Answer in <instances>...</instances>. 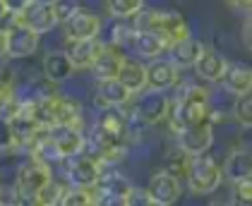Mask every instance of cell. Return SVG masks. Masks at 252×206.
<instances>
[{"label": "cell", "instance_id": "cell-37", "mask_svg": "<svg viewBox=\"0 0 252 206\" xmlns=\"http://www.w3.org/2000/svg\"><path fill=\"white\" fill-rule=\"evenodd\" d=\"M15 70H12V65H10V58H0V84H5V87H15Z\"/></svg>", "mask_w": 252, "mask_h": 206}, {"label": "cell", "instance_id": "cell-26", "mask_svg": "<svg viewBox=\"0 0 252 206\" xmlns=\"http://www.w3.org/2000/svg\"><path fill=\"white\" fill-rule=\"evenodd\" d=\"M118 79H120L132 94H139L142 89H147V65H142L139 60H132V58L125 56V62H123V67H120Z\"/></svg>", "mask_w": 252, "mask_h": 206}, {"label": "cell", "instance_id": "cell-19", "mask_svg": "<svg viewBox=\"0 0 252 206\" xmlns=\"http://www.w3.org/2000/svg\"><path fill=\"white\" fill-rule=\"evenodd\" d=\"M223 177L228 182H240L252 177V151L250 149H231L223 161Z\"/></svg>", "mask_w": 252, "mask_h": 206}, {"label": "cell", "instance_id": "cell-24", "mask_svg": "<svg viewBox=\"0 0 252 206\" xmlns=\"http://www.w3.org/2000/svg\"><path fill=\"white\" fill-rule=\"evenodd\" d=\"M32 158H36V161H41V163H46V166H63V161H65V156L60 153L58 144L51 139V134H48V130L43 127L41 130V134L36 137V142L32 144V149L27 151Z\"/></svg>", "mask_w": 252, "mask_h": 206}, {"label": "cell", "instance_id": "cell-13", "mask_svg": "<svg viewBox=\"0 0 252 206\" xmlns=\"http://www.w3.org/2000/svg\"><path fill=\"white\" fill-rule=\"evenodd\" d=\"M228 65H231V62L221 56L219 51L204 48V53H202L199 60L194 62L192 70L204 84H219V82H223V77L228 72Z\"/></svg>", "mask_w": 252, "mask_h": 206}, {"label": "cell", "instance_id": "cell-5", "mask_svg": "<svg viewBox=\"0 0 252 206\" xmlns=\"http://www.w3.org/2000/svg\"><path fill=\"white\" fill-rule=\"evenodd\" d=\"M51 182H53V168L32 156L17 168V175H15V187L20 192H29V194H39Z\"/></svg>", "mask_w": 252, "mask_h": 206}, {"label": "cell", "instance_id": "cell-14", "mask_svg": "<svg viewBox=\"0 0 252 206\" xmlns=\"http://www.w3.org/2000/svg\"><path fill=\"white\" fill-rule=\"evenodd\" d=\"M48 134H51V139L58 144L60 153L65 156V158H70V156H77L84 151L87 147V134L82 127L77 125H56V127H48Z\"/></svg>", "mask_w": 252, "mask_h": 206}, {"label": "cell", "instance_id": "cell-8", "mask_svg": "<svg viewBox=\"0 0 252 206\" xmlns=\"http://www.w3.org/2000/svg\"><path fill=\"white\" fill-rule=\"evenodd\" d=\"M180 67L171 58H156L147 62V87L158 89V91H171L180 84Z\"/></svg>", "mask_w": 252, "mask_h": 206}, {"label": "cell", "instance_id": "cell-23", "mask_svg": "<svg viewBox=\"0 0 252 206\" xmlns=\"http://www.w3.org/2000/svg\"><path fill=\"white\" fill-rule=\"evenodd\" d=\"M101 192H108V194H118V197H130V192L135 189L132 180L120 173L118 168H113L111 163H103V170H101V177H98L96 187Z\"/></svg>", "mask_w": 252, "mask_h": 206}, {"label": "cell", "instance_id": "cell-25", "mask_svg": "<svg viewBox=\"0 0 252 206\" xmlns=\"http://www.w3.org/2000/svg\"><path fill=\"white\" fill-rule=\"evenodd\" d=\"M190 166H192V153H188L178 142L163 153V170L171 173L178 180H188Z\"/></svg>", "mask_w": 252, "mask_h": 206}, {"label": "cell", "instance_id": "cell-22", "mask_svg": "<svg viewBox=\"0 0 252 206\" xmlns=\"http://www.w3.org/2000/svg\"><path fill=\"white\" fill-rule=\"evenodd\" d=\"M132 51L139 60H156V58H163L168 53V43L166 38L154 34V31H137L135 41H132Z\"/></svg>", "mask_w": 252, "mask_h": 206}, {"label": "cell", "instance_id": "cell-3", "mask_svg": "<svg viewBox=\"0 0 252 206\" xmlns=\"http://www.w3.org/2000/svg\"><path fill=\"white\" fill-rule=\"evenodd\" d=\"M101 170L103 163L94 158L92 153L82 151L77 156H70L63 161V173H65V182L70 187H79V189H94L101 177Z\"/></svg>", "mask_w": 252, "mask_h": 206}, {"label": "cell", "instance_id": "cell-16", "mask_svg": "<svg viewBox=\"0 0 252 206\" xmlns=\"http://www.w3.org/2000/svg\"><path fill=\"white\" fill-rule=\"evenodd\" d=\"M158 36H163L168 46H173V43L183 41V38L192 36V34H190V22L185 19L183 12H178V10H166V7H161Z\"/></svg>", "mask_w": 252, "mask_h": 206}, {"label": "cell", "instance_id": "cell-43", "mask_svg": "<svg viewBox=\"0 0 252 206\" xmlns=\"http://www.w3.org/2000/svg\"><path fill=\"white\" fill-rule=\"evenodd\" d=\"M5 12H7V7H5V2H2V0H0V19L5 17Z\"/></svg>", "mask_w": 252, "mask_h": 206}, {"label": "cell", "instance_id": "cell-39", "mask_svg": "<svg viewBox=\"0 0 252 206\" xmlns=\"http://www.w3.org/2000/svg\"><path fill=\"white\" fill-rule=\"evenodd\" d=\"M240 38H243V46L252 51V15H248V19L243 22V31H240Z\"/></svg>", "mask_w": 252, "mask_h": 206}, {"label": "cell", "instance_id": "cell-44", "mask_svg": "<svg viewBox=\"0 0 252 206\" xmlns=\"http://www.w3.org/2000/svg\"><path fill=\"white\" fill-rule=\"evenodd\" d=\"M34 2H41V5H56V0H34Z\"/></svg>", "mask_w": 252, "mask_h": 206}, {"label": "cell", "instance_id": "cell-4", "mask_svg": "<svg viewBox=\"0 0 252 206\" xmlns=\"http://www.w3.org/2000/svg\"><path fill=\"white\" fill-rule=\"evenodd\" d=\"M10 125H12V134H15V149H22V151L32 149V144L36 142V137L43 130L39 125V120L34 118L29 98H22L17 113L10 118Z\"/></svg>", "mask_w": 252, "mask_h": 206}, {"label": "cell", "instance_id": "cell-31", "mask_svg": "<svg viewBox=\"0 0 252 206\" xmlns=\"http://www.w3.org/2000/svg\"><path fill=\"white\" fill-rule=\"evenodd\" d=\"M231 206H252V177H250V180L233 182Z\"/></svg>", "mask_w": 252, "mask_h": 206}, {"label": "cell", "instance_id": "cell-11", "mask_svg": "<svg viewBox=\"0 0 252 206\" xmlns=\"http://www.w3.org/2000/svg\"><path fill=\"white\" fill-rule=\"evenodd\" d=\"M180 182H183V180H178V177H173L171 173H166V170L161 168L149 177L147 192H149V197L156 199L158 204L173 206L175 202L180 199V194H183V185H180Z\"/></svg>", "mask_w": 252, "mask_h": 206}, {"label": "cell", "instance_id": "cell-21", "mask_svg": "<svg viewBox=\"0 0 252 206\" xmlns=\"http://www.w3.org/2000/svg\"><path fill=\"white\" fill-rule=\"evenodd\" d=\"M204 48H207V46H204L202 41L188 36V38H183V41H178V43H173V46H168V53H166V56L171 58L180 70H192L194 62L204 53Z\"/></svg>", "mask_w": 252, "mask_h": 206}, {"label": "cell", "instance_id": "cell-38", "mask_svg": "<svg viewBox=\"0 0 252 206\" xmlns=\"http://www.w3.org/2000/svg\"><path fill=\"white\" fill-rule=\"evenodd\" d=\"M15 204H17V206H46L39 194H29V192H20V189H17Z\"/></svg>", "mask_w": 252, "mask_h": 206}, {"label": "cell", "instance_id": "cell-9", "mask_svg": "<svg viewBox=\"0 0 252 206\" xmlns=\"http://www.w3.org/2000/svg\"><path fill=\"white\" fill-rule=\"evenodd\" d=\"M135 94L120 82V79H101L96 84V94H94V108H125L132 103Z\"/></svg>", "mask_w": 252, "mask_h": 206}, {"label": "cell", "instance_id": "cell-1", "mask_svg": "<svg viewBox=\"0 0 252 206\" xmlns=\"http://www.w3.org/2000/svg\"><path fill=\"white\" fill-rule=\"evenodd\" d=\"M223 166H219V161L209 156V153H202V156H192V166L188 173V187L192 194H212L221 187L223 182Z\"/></svg>", "mask_w": 252, "mask_h": 206}, {"label": "cell", "instance_id": "cell-32", "mask_svg": "<svg viewBox=\"0 0 252 206\" xmlns=\"http://www.w3.org/2000/svg\"><path fill=\"white\" fill-rule=\"evenodd\" d=\"M70 187L67 182H58V180H53L51 185H46V187L39 192V197L43 199V204L46 206H56L60 202V197L65 194V189Z\"/></svg>", "mask_w": 252, "mask_h": 206}, {"label": "cell", "instance_id": "cell-34", "mask_svg": "<svg viewBox=\"0 0 252 206\" xmlns=\"http://www.w3.org/2000/svg\"><path fill=\"white\" fill-rule=\"evenodd\" d=\"M0 151H15L12 125H10V118H5V115H0Z\"/></svg>", "mask_w": 252, "mask_h": 206}, {"label": "cell", "instance_id": "cell-28", "mask_svg": "<svg viewBox=\"0 0 252 206\" xmlns=\"http://www.w3.org/2000/svg\"><path fill=\"white\" fill-rule=\"evenodd\" d=\"M147 7V0H106V10L108 15L116 19H135L142 10Z\"/></svg>", "mask_w": 252, "mask_h": 206}, {"label": "cell", "instance_id": "cell-41", "mask_svg": "<svg viewBox=\"0 0 252 206\" xmlns=\"http://www.w3.org/2000/svg\"><path fill=\"white\" fill-rule=\"evenodd\" d=\"M233 10H240V12H248L252 15V0H226Z\"/></svg>", "mask_w": 252, "mask_h": 206}, {"label": "cell", "instance_id": "cell-36", "mask_svg": "<svg viewBox=\"0 0 252 206\" xmlns=\"http://www.w3.org/2000/svg\"><path fill=\"white\" fill-rule=\"evenodd\" d=\"M127 206H166V204H158L156 199H152L149 197V192H147V187H135L132 192H130V197H127Z\"/></svg>", "mask_w": 252, "mask_h": 206}, {"label": "cell", "instance_id": "cell-30", "mask_svg": "<svg viewBox=\"0 0 252 206\" xmlns=\"http://www.w3.org/2000/svg\"><path fill=\"white\" fill-rule=\"evenodd\" d=\"M56 206H94V194H92V189L67 187Z\"/></svg>", "mask_w": 252, "mask_h": 206}, {"label": "cell", "instance_id": "cell-15", "mask_svg": "<svg viewBox=\"0 0 252 206\" xmlns=\"http://www.w3.org/2000/svg\"><path fill=\"white\" fill-rule=\"evenodd\" d=\"M22 24L29 27L32 31L36 34H51L56 27H58V15H56V7L53 5H41V2H32L24 12H20Z\"/></svg>", "mask_w": 252, "mask_h": 206}, {"label": "cell", "instance_id": "cell-10", "mask_svg": "<svg viewBox=\"0 0 252 206\" xmlns=\"http://www.w3.org/2000/svg\"><path fill=\"white\" fill-rule=\"evenodd\" d=\"M175 139L192 156L209 153V149L214 147V122L207 120V122H199V125H192V127H185V130H180L175 134Z\"/></svg>", "mask_w": 252, "mask_h": 206}, {"label": "cell", "instance_id": "cell-29", "mask_svg": "<svg viewBox=\"0 0 252 206\" xmlns=\"http://www.w3.org/2000/svg\"><path fill=\"white\" fill-rule=\"evenodd\" d=\"M233 120L243 130H252V94L238 96L233 101Z\"/></svg>", "mask_w": 252, "mask_h": 206}, {"label": "cell", "instance_id": "cell-7", "mask_svg": "<svg viewBox=\"0 0 252 206\" xmlns=\"http://www.w3.org/2000/svg\"><path fill=\"white\" fill-rule=\"evenodd\" d=\"M63 29H65V38H72V41L98 38L101 29H103V19L89 7H79L77 12L63 24Z\"/></svg>", "mask_w": 252, "mask_h": 206}, {"label": "cell", "instance_id": "cell-42", "mask_svg": "<svg viewBox=\"0 0 252 206\" xmlns=\"http://www.w3.org/2000/svg\"><path fill=\"white\" fill-rule=\"evenodd\" d=\"M0 58H7V31L0 29Z\"/></svg>", "mask_w": 252, "mask_h": 206}, {"label": "cell", "instance_id": "cell-2", "mask_svg": "<svg viewBox=\"0 0 252 206\" xmlns=\"http://www.w3.org/2000/svg\"><path fill=\"white\" fill-rule=\"evenodd\" d=\"M130 111L135 113L142 122H147L149 127H156L161 122H166L168 111H171V96L168 91H158V89H142L139 94H135Z\"/></svg>", "mask_w": 252, "mask_h": 206}, {"label": "cell", "instance_id": "cell-20", "mask_svg": "<svg viewBox=\"0 0 252 206\" xmlns=\"http://www.w3.org/2000/svg\"><path fill=\"white\" fill-rule=\"evenodd\" d=\"M123 62H125V53L106 43V46H103V51L98 53L96 62L92 65V70H89V72L94 75L96 82H101V79H116V77L120 75Z\"/></svg>", "mask_w": 252, "mask_h": 206}, {"label": "cell", "instance_id": "cell-45", "mask_svg": "<svg viewBox=\"0 0 252 206\" xmlns=\"http://www.w3.org/2000/svg\"><path fill=\"white\" fill-rule=\"evenodd\" d=\"M209 206H231V204H223V202H212Z\"/></svg>", "mask_w": 252, "mask_h": 206}, {"label": "cell", "instance_id": "cell-6", "mask_svg": "<svg viewBox=\"0 0 252 206\" xmlns=\"http://www.w3.org/2000/svg\"><path fill=\"white\" fill-rule=\"evenodd\" d=\"M103 46H106V41H101V38H84V41L65 38L63 51L67 53L72 67H75V72H87V70H92V65L96 62V58H98V53L103 51Z\"/></svg>", "mask_w": 252, "mask_h": 206}, {"label": "cell", "instance_id": "cell-18", "mask_svg": "<svg viewBox=\"0 0 252 206\" xmlns=\"http://www.w3.org/2000/svg\"><path fill=\"white\" fill-rule=\"evenodd\" d=\"M223 89L231 96H245L252 94V65L250 62H243V60H235L228 65V72L223 77Z\"/></svg>", "mask_w": 252, "mask_h": 206}, {"label": "cell", "instance_id": "cell-27", "mask_svg": "<svg viewBox=\"0 0 252 206\" xmlns=\"http://www.w3.org/2000/svg\"><path fill=\"white\" fill-rule=\"evenodd\" d=\"M137 36L135 24H127L125 19H116V24L111 27V34H108V46H113L118 51H132V41Z\"/></svg>", "mask_w": 252, "mask_h": 206}, {"label": "cell", "instance_id": "cell-40", "mask_svg": "<svg viewBox=\"0 0 252 206\" xmlns=\"http://www.w3.org/2000/svg\"><path fill=\"white\" fill-rule=\"evenodd\" d=\"M2 2H5V7H7L10 12H24L34 0H2Z\"/></svg>", "mask_w": 252, "mask_h": 206}, {"label": "cell", "instance_id": "cell-17", "mask_svg": "<svg viewBox=\"0 0 252 206\" xmlns=\"http://www.w3.org/2000/svg\"><path fill=\"white\" fill-rule=\"evenodd\" d=\"M41 72L43 79L51 82V84H63L67 82L70 77L75 75V67L70 62V58L65 51H53V53H46L41 60Z\"/></svg>", "mask_w": 252, "mask_h": 206}, {"label": "cell", "instance_id": "cell-35", "mask_svg": "<svg viewBox=\"0 0 252 206\" xmlns=\"http://www.w3.org/2000/svg\"><path fill=\"white\" fill-rule=\"evenodd\" d=\"M92 194H94V206H127V197L108 194L101 189H92Z\"/></svg>", "mask_w": 252, "mask_h": 206}, {"label": "cell", "instance_id": "cell-12", "mask_svg": "<svg viewBox=\"0 0 252 206\" xmlns=\"http://www.w3.org/2000/svg\"><path fill=\"white\" fill-rule=\"evenodd\" d=\"M41 46V34L32 31L29 27H15L12 31H7V58L10 60H24L32 58Z\"/></svg>", "mask_w": 252, "mask_h": 206}, {"label": "cell", "instance_id": "cell-33", "mask_svg": "<svg viewBox=\"0 0 252 206\" xmlns=\"http://www.w3.org/2000/svg\"><path fill=\"white\" fill-rule=\"evenodd\" d=\"M53 7H56L58 22L60 24H65V22L72 17L79 7H84V5H82V0H56V5H53Z\"/></svg>", "mask_w": 252, "mask_h": 206}]
</instances>
